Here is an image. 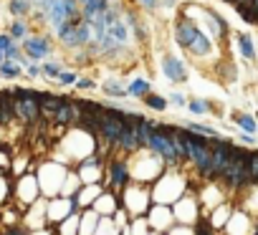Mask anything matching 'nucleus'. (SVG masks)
<instances>
[{"label":"nucleus","mask_w":258,"mask_h":235,"mask_svg":"<svg viewBox=\"0 0 258 235\" xmlns=\"http://www.w3.org/2000/svg\"><path fill=\"white\" fill-rule=\"evenodd\" d=\"M109 175H112V185L114 187H127L129 182V167H127V160H112L109 165Z\"/></svg>","instance_id":"nucleus-11"},{"label":"nucleus","mask_w":258,"mask_h":235,"mask_svg":"<svg viewBox=\"0 0 258 235\" xmlns=\"http://www.w3.org/2000/svg\"><path fill=\"white\" fill-rule=\"evenodd\" d=\"M233 122H236L246 134H256V129H258L256 116H251V114H246V111H236V114H233Z\"/></svg>","instance_id":"nucleus-16"},{"label":"nucleus","mask_w":258,"mask_h":235,"mask_svg":"<svg viewBox=\"0 0 258 235\" xmlns=\"http://www.w3.org/2000/svg\"><path fill=\"white\" fill-rule=\"evenodd\" d=\"M76 81H79V71H68V68H63L53 84L61 86V89H66V86H76Z\"/></svg>","instance_id":"nucleus-20"},{"label":"nucleus","mask_w":258,"mask_h":235,"mask_svg":"<svg viewBox=\"0 0 258 235\" xmlns=\"http://www.w3.org/2000/svg\"><path fill=\"white\" fill-rule=\"evenodd\" d=\"M238 142H243V144H253V137H251V134H243Z\"/></svg>","instance_id":"nucleus-35"},{"label":"nucleus","mask_w":258,"mask_h":235,"mask_svg":"<svg viewBox=\"0 0 258 235\" xmlns=\"http://www.w3.org/2000/svg\"><path fill=\"white\" fill-rule=\"evenodd\" d=\"M256 10H258V8H256ZM256 25H258V23H256Z\"/></svg>","instance_id":"nucleus-38"},{"label":"nucleus","mask_w":258,"mask_h":235,"mask_svg":"<svg viewBox=\"0 0 258 235\" xmlns=\"http://www.w3.org/2000/svg\"><path fill=\"white\" fill-rule=\"evenodd\" d=\"M160 71L165 73V78L170 84H188L190 71L185 66V61L177 58L175 53H162L160 56Z\"/></svg>","instance_id":"nucleus-5"},{"label":"nucleus","mask_w":258,"mask_h":235,"mask_svg":"<svg viewBox=\"0 0 258 235\" xmlns=\"http://www.w3.org/2000/svg\"><path fill=\"white\" fill-rule=\"evenodd\" d=\"M13 46H15L13 35H10V33H0V51H3V53H8Z\"/></svg>","instance_id":"nucleus-29"},{"label":"nucleus","mask_w":258,"mask_h":235,"mask_svg":"<svg viewBox=\"0 0 258 235\" xmlns=\"http://www.w3.org/2000/svg\"><path fill=\"white\" fill-rule=\"evenodd\" d=\"M185 129H190V132H195V134H205V137H218V132H215L213 127H208V124H198V122H190Z\"/></svg>","instance_id":"nucleus-27"},{"label":"nucleus","mask_w":258,"mask_h":235,"mask_svg":"<svg viewBox=\"0 0 258 235\" xmlns=\"http://www.w3.org/2000/svg\"><path fill=\"white\" fill-rule=\"evenodd\" d=\"M8 10L15 18H25V15L33 13V3L30 0H8Z\"/></svg>","instance_id":"nucleus-18"},{"label":"nucleus","mask_w":258,"mask_h":235,"mask_svg":"<svg viewBox=\"0 0 258 235\" xmlns=\"http://www.w3.org/2000/svg\"><path fill=\"white\" fill-rule=\"evenodd\" d=\"M99 89L109 96V99H127L129 96V91H127V86L119 81V78H114V76H109V78H104V81L99 84Z\"/></svg>","instance_id":"nucleus-13"},{"label":"nucleus","mask_w":258,"mask_h":235,"mask_svg":"<svg viewBox=\"0 0 258 235\" xmlns=\"http://www.w3.org/2000/svg\"><path fill=\"white\" fill-rule=\"evenodd\" d=\"M188 109H190L193 114H208V111H210V109H208V99H198V96L188 99Z\"/></svg>","instance_id":"nucleus-25"},{"label":"nucleus","mask_w":258,"mask_h":235,"mask_svg":"<svg viewBox=\"0 0 258 235\" xmlns=\"http://www.w3.org/2000/svg\"><path fill=\"white\" fill-rule=\"evenodd\" d=\"M137 5H139L144 13H157V10H162L160 0H137Z\"/></svg>","instance_id":"nucleus-28"},{"label":"nucleus","mask_w":258,"mask_h":235,"mask_svg":"<svg viewBox=\"0 0 258 235\" xmlns=\"http://www.w3.org/2000/svg\"><path fill=\"white\" fill-rule=\"evenodd\" d=\"M114 149H122V152H137V149H142V142H139V137H137V129H134V127H124V129H122V137H119L117 144H114Z\"/></svg>","instance_id":"nucleus-10"},{"label":"nucleus","mask_w":258,"mask_h":235,"mask_svg":"<svg viewBox=\"0 0 258 235\" xmlns=\"http://www.w3.org/2000/svg\"><path fill=\"white\" fill-rule=\"evenodd\" d=\"M0 167H3V170H8V167H10V157H8L5 147H0Z\"/></svg>","instance_id":"nucleus-32"},{"label":"nucleus","mask_w":258,"mask_h":235,"mask_svg":"<svg viewBox=\"0 0 258 235\" xmlns=\"http://www.w3.org/2000/svg\"><path fill=\"white\" fill-rule=\"evenodd\" d=\"M198 30H200V25L193 20V18H188L185 13H182L177 20H175V25H172V35H175V43L182 48V51H188V46L193 43V38L198 35Z\"/></svg>","instance_id":"nucleus-6"},{"label":"nucleus","mask_w":258,"mask_h":235,"mask_svg":"<svg viewBox=\"0 0 258 235\" xmlns=\"http://www.w3.org/2000/svg\"><path fill=\"white\" fill-rule=\"evenodd\" d=\"M20 48L25 53V58L30 61H43L51 53H56V41H51L48 35H28L20 41Z\"/></svg>","instance_id":"nucleus-4"},{"label":"nucleus","mask_w":258,"mask_h":235,"mask_svg":"<svg viewBox=\"0 0 258 235\" xmlns=\"http://www.w3.org/2000/svg\"><path fill=\"white\" fill-rule=\"evenodd\" d=\"M142 101H144V106H147V109H152V111H165V109L170 106L167 96H162V94H157V91H150Z\"/></svg>","instance_id":"nucleus-17"},{"label":"nucleus","mask_w":258,"mask_h":235,"mask_svg":"<svg viewBox=\"0 0 258 235\" xmlns=\"http://www.w3.org/2000/svg\"><path fill=\"white\" fill-rule=\"evenodd\" d=\"M63 101V96H56L51 91H38V104H41V119L46 122H53V116H56V109L58 104Z\"/></svg>","instance_id":"nucleus-8"},{"label":"nucleus","mask_w":258,"mask_h":235,"mask_svg":"<svg viewBox=\"0 0 258 235\" xmlns=\"http://www.w3.org/2000/svg\"><path fill=\"white\" fill-rule=\"evenodd\" d=\"M3 61H5V53H3V51H0V63H3Z\"/></svg>","instance_id":"nucleus-36"},{"label":"nucleus","mask_w":258,"mask_h":235,"mask_svg":"<svg viewBox=\"0 0 258 235\" xmlns=\"http://www.w3.org/2000/svg\"><path fill=\"white\" fill-rule=\"evenodd\" d=\"M106 33L112 35V38H114V41H117L119 46H129V43H132V30L127 28V23H124L122 18H117V20H112V23H109Z\"/></svg>","instance_id":"nucleus-12"},{"label":"nucleus","mask_w":258,"mask_h":235,"mask_svg":"<svg viewBox=\"0 0 258 235\" xmlns=\"http://www.w3.org/2000/svg\"><path fill=\"white\" fill-rule=\"evenodd\" d=\"M236 46H238V53L246 58V61H256L258 58V51H256V43L248 33H236Z\"/></svg>","instance_id":"nucleus-14"},{"label":"nucleus","mask_w":258,"mask_h":235,"mask_svg":"<svg viewBox=\"0 0 258 235\" xmlns=\"http://www.w3.org/2000/svg\"><path fill=\"white\" fill-rule=\"evenodd\" d=\"M233 8H236V13H238L248 25H256V23H258V10H256V5L246 3V5H233Z\"/></svg>","instance_id":"nucleus-19"},{"label":"nucleus","mask_w":258,"mask_h":235,"mask_svg":"<svg viewBox=\"0 0 258 235\" xmlns=\"http://www.w3.org/2000/svg\"><path fill=\"white\" fill-rule=\"evenodd\" d=\"M43 78H53V81H56V78H58V73L63 71V66L58 63V61H43Z\"/></svg>","instance_id":"nucleus-23"},{"label":"nucleus","mask_w":258,"mask_h":235,"mask_svg":"<svg viewBox=\"0 0 258 235\" xmlns=\"http://www.w3.org/2000/svg\"><path fill=\"white\" fill-rule=\"evenodd\" d=\"M248 152L251 149H246V147H233L231 149L228 170L223 172V180L233 190H241V187H246L251 182V175H248Z\"/></svg>","instance_id":"nucleus-2"},{"label":"nucleus","mask_w":258,"mask_h":235,"mask_svg":"<svg viewBox=\"0 0 258 235\" xmlns=\"http://www.w3.org/2000/svg\"><path fill=\"white\" fill-rule=\"evenodd\" d=\"M167 101H170V104H175V106H188V96H185V94H180V91H172V94L167 96Z\"/></svg>","instance_id":"nucleus-30"},{"label":"nucleus","mask_w":258,"mask_h":235,"mask_svg":"<svg viewBox=\"0 0 258 235\" xmlns=\"http://www.w3.org/2000/svg\"><path fill=\"white\" fill-rule=\"evenodd\" d=\"M0 127H3V124H0Z\"/></svg>","instance_id":"nucleus-39"},{"label":"nucleus","mask_w":258,"mask_h":235,"mask_svg":"<svg viewBox=\"0 0 258 235\" xmlns=\"http://www.w3.org/2000/svg\"><path fill=\"white\" fill-rule=\"evenodd\" d=\"M8 33L13 35V41H23V38H28V23L23 18H15L8 28Z\"/></svg>","instance_id":"nucleus-21"},{"label":"nucleus","mask_w":258,"mask_h":235,"mask_svg":"<svg viewBox=\"0 0 258 235\" xmlns=\"http://www.w3.org/2000/svg\"><path fill=\"white\" fill-rule=\"evenodd\" d=\"M256 122H258V111H256Z\"/></svg>","instance_id":"nucleus-37"},{"label":"nucleus","mask_w":258,"mask_h":235,"mask_svg":"<svg viewBox=\"0 0 258 235\" xmlns=\"http://www.w3.org/2000/svg\"><path fill=\"white\" fill-rule=\"evenodd\" d=\"M195 235H213V230H210L205 223H198V225H195Z\"/></svg>","instance_id":"nucleus-34"},{"label":"nucleus","mask_w":258,"mask_h":235,"mask_svg":"<svg viewBox=\"0 0 258 235\" xmlns=\"http://www.w3.org/2000/svg\"><path fill=\"white\" fill-rule=\"evenodd\" d=\"M25 68H28V76H30V78H41V76H43V68H41L38 63H28Z\"/></svg>","instance_id":"nucleus-31"},{"label":"nucleus","mask_w":258,"mask_h":235,"mask_svg":"<svg viewBox=\"0 0 258 235\" xmlns=\"http://www.w3.org/2000/svg\"><path fill=\"white\" fill-rule=\"evenodd\" d=\"M188 56H193V58H208L210 53H213V38L200 28L198 30V35L193 38V43L188 46V51H185Z\"/></svg>","instance_id":"nucleus-7"},{"label":"nucleus","mask_w":258,"mask_h":235,"mask_svg":"<svg viewBox=\"0 0 258 235\" xmlns=\"http://www.w3.org/2000/svg\"><path fill=\"white\" fill-rule=\"evenodd\" d=\"M147 149H152L165 165H177L180 162V157H177V152L172 147V139H170V132H167V124H157L155 122V134H152L150 144H147Z\"/></svg>","instance_id":"nucleus-3"},{"label":"nucleus","mask_w":258,"mask_h":235,"mask_svg":"<svg viewBox=\"0 0 258 235\" xmlns=\"http://www.w3.org/2000/svg\"><path fill=\"white\" fill-rule=\"evenodd\" d=\"M248 175H251V182L258 185V149L248 152Z\"/></svg>","instance_id":"nucleus-24"},{"label":"nucleus","mask_w":258,"mask_h":235,"mask_svg":"<svg viewBox=\"0 0 258 235\" xmlns=\"http://www.w3.org/2000/svg\"><path fill=\"white\" fill-rule=\"evenodd\" d=\"M96 78H91V76H79V81H76V91H96Z\"/></svg>","instance_id":"nucleus-26"},{"label":"nucleus","mask_w":258,"mask_h":235,"mask_svg":"<svg viewBox=\"0 0 258 235\" xmlns=\"http://www.w3.org/2000/svg\"><path fill=\"white\" fill-rule=\"evenodd\" d=\"M160 5L165 10H175V8H180V0H160Z\"/></svg>","instance_id":"nucleus-33"},{"label":"nucleus","mask_w":258,"mask_h":235,"mask_svg":"<svg viewBox=\"0 0 258 235\" xmlns=\"http://www.w3.org/2000/svg\"><path fill=\"white\" fill-rule=\"evenodd\" d=\"M127 91L134 99H144L147 94L152 91V81H150V78H144V76H132L129 84H127Z\"/></svg>","instance_id":"nucleus-15"},{"label":"nucleus","mask_w":258,"mask_h":235,"mask_svg":"<svg viewBox=\"0 0 258 235\" xmlns=\"http://www.w3.org/2000/svg\"><path fill=\"white\" fill-rule=\"evenodd\" d=\"M205 10V15L210 18V23H213V35L218 38V41H226V38L231 35V25L226 23V18L220 15L218 10H213V8H203Z\"/></svg>","instance_id":"nucleus-9"},{"label":"nucleus","mask_w":258,"mask_h":235,"mask_svg":"<svg viewBox=\"0 0 258 235\" xmlns=\"http://www.w3.org/2000/svg\"><path fill=\"white\" fill-rule=\"evenodd\" d=\"M0 76H3V78H18L20 76V63L3 61V63H0Z\"/></svg>","instance_id":"nucleus-22"},{"label":"nucleus","mask_w":258,"mask_h":235,"mask_svg":"<svg viewBox=\"0 0 258 235\" xmlns=\"http://www.w3.org/2000/svg\"><path fill=\"white\" fill-rule=\"evenodd\" d=\"M13 94H15V99H13V114H15V119L23 122V124H35V122H41L38 91H35V89L15 86Z\"/></svg>","instance_id":"nucleus-1"}]
</instances>
